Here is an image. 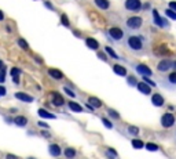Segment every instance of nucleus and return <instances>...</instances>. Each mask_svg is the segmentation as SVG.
Masks as SVG:
<instances>
[{
	"label": "nucleus",
	"instance_id": "nucleus-40",
	"mask_svg": "<svg viewBox=\"0 0 176 159\" xmlns=\"http://www.w3.org/2000/svg\"><path fill=\"white\" fill-rule=\"evenodd\" d=\"M6 159H20L17 155H12V154H7L6 155Z\"/></svg>",
	"mask_w": 176,
	"mask_h": 159
},
{
	"label": "nucleus",
	"instance_id": "nucleus-51",
	"mask_svg": "<svg viewBox=\"0 0 176 159\" xmlns=\"http://www.w3.org/2000/svg\"><path fill=\"white\" fill-rule=\"evenodd\" d=\"M74 33V36H77V37H80V32H73Z\"/></svg>",
	"mask_w": 176,
	"mask_h": 159
},
{
	"label": "nucleus",
	"instance_id": "nucleus-45",
	"mask_svg": "<svg viewBox=\"0 0 176 159\" xmlns=\"http://www.w3.org/2000/svg\"><path fill=\"white\" fill-rule=\"evenodd\" d=\"M39 126L44 127V129H48V125H47V123H44V122H39Z\"/></svg>",
	"mask_w": 176,
	"mask_h": 159
},
{
	"label": "nucleus",
	"instance_id": "nucleus-20",
	"mask_svg": "<svg viewBox=\"0 0 176 159\" xmlns=\"http://www.w3.org/2000/svg\"><path fill=\"white\" fill-rule=\"evenodd\" d=\"M14 123H15L17 126L24 127V126H26V125H28V118H25V116H22V115L15 116V118H14Z\"/></svg>",
	"mask_w": 176,
	"mask_h": 159
},
{
	"label": "nucleus",
	"instance_id": "nucleus-26",
	"mask_svg": "<svg viewBox=\"0 0 176 159\" xmlns=\"http://www.w3.org/2000/svg\"><path fill=\"white\" fill-rule=\"evenodd\" d=\"M145 147H146L147 151H150V152H156V151H158V145H157V144H153V142H147Z\"/></svg>",
	"mask_w": 176,
	"mask_h": 159
},
{
	"label": "nucleus",
	"instance_id": "nucleus-11",
	"mask_svg": "<svg viewBox=\"0 0 176 159\" xmlns=\"http://www.w3.org/2000/svg\"><path fill=\"white\" fill-rule=\"evenodd\" d=\"M15 98H18L20 101H24V103H32L33 101V97L32 95H28L26 93H22V91H18V93H15Z\"/></svg>",
	"mask_w": 176,
	"mask_h": 159
},
{
	"label": "nucleus",
	"instance_id": "nucleus-29",
	"mask_svg": "<svg viewBox=\"0 0 176 159\" xmlns=\"http://www.w3.org/2000/svg\"><path fill=\"white\" fill-rule=\"evenodd\" d=\"M168 82H169L171 84H176V71L168 75Z\"/></svg>",
	"mask_w": 176,
	"mask_h": 159
},
{
	"label": "nucleus",
	"instance_id": "nucleus-37",
	"mask_svg": "<svg viewBox=\"0 0 176 159\" xmlns=\"http://www.w3.org/2000/svg\"><path fill=\"white\" fill-rule=\"evenodd\" d=\"M63 91H65V93H66V94H68V95H69V97H72V98H74V97H76V94H74V93H73V91H72V90H70V89H69V87H65V89H63Z\"/></svg>",
	"mask_w": 176,
	"mask_h": 159
},
{
	"label": "nucleus",
	"instance_id": "nucleus-25",
	"mask_svg": "<svg viewBox=\"0 0 176 159\" xmlns=\"http://www.w3.org/2000/svg\"><path fill=\"white\" fill-rule=\"evenodd\" d=\"M132 147L135 149H140V148L145 147V142H143L142 140H139V138H135V140H132Z\"/></svg>",
	"mask_w": 176,
	"mask_h": 159
},
{
	"label": "nucleus",
	"instance_id": "nucleus-53",
	"mask_svg": "<svg viewBox=\"0 0 176 159\" xmlns=\"http://www.w3.org/2000/svg\"><path fill=\"white\" fill-rule=\"evenodd\" d=\"M87 108H88V109H89V111H94V108H92L91 105H88V104H87Z\"/></svg>",
	"mask_w": 176,
	"mask_h": 159
},
{
	"label": "nucleus",
	"instance_id": "nucleus-17",
	"mask_svg": "<svg viewBox=\"0 0 176 159\" xmlns=\"http://www.w3.org/2000/svg\"><path fill=\"white\" fill-rule=\"evenodd\" d=\"M87 104H88V105H91L94 109H97V108H101L102 107V101L99 100V98H97V97H89Z\"/></svg>",
	"mask_w": 176,
	"mask_h": 159
},
{
	"label": "nucleus",
	"instance_id": "nucleus-18",
	"mask_svg": "<svg viewBox=\"0 0 176 159\" xmlns=\"http://www.w3.org/2000/svg\"><path fill=\"white\" fill-rule=\"evenodd\" d=\"M48 75L51 76V78L56 79V80H59V79L63 78V74L59 71V69H55V68H50L48 69Z\"/></svg>",
	"mask_w": 176,
	"mask_h": 159
},
{
	"label": "nucleus",
	"instance_id": "nucleus-23",
	"mask_svg": "<svg viewBox=\"0 0 176 159\" xmlns=\"http://www.w3.org/2000/svg\"><path fill=\"white\" fill-rule=\"evenodd\" d=\"M39 115L41 118H44V119H55V115L54 113H51L48 112V111H46V109H39Z\"/></svg>",
	"mask_w": 176,
	"mask_h": 159
},
{
	"label": "nucleus",
	"instance_id": "nucleus-43",
	"mask_svg": "<svg viewBox=\"0 0 176 159\" xmlns=\"http://www.w3.org/2000/svg\"><path fill=\"white\" fill-rule=\"evenodd\" d=\"M107 151H109V152H110V154H111V155H114V157H117V152H116V151H114V149H113V148H107Z\"/></svg>",
	"mask_w": 176,
	"mask_h": 159
},
{
	"label": "nucleus",
	"instance_id": "nucleus-27",
	"mask_svg": "<svg viewBox=\"0 0 176 159\" xmlns=\"http://www.w3.org/2000/svg\"><path fill=\"white\" fill-rule=\"evenodd\" d=\"M139 127H136V126H128V133H129L131 136H138L139 134Z\"/></svg>",
	"mask_w": 176,
	"mask_h": 159
},
{
	"label": "nucleus",
	"instance_id": "nucleus-30",
	"mask_svg": "<svg viewBox=\"0 0 176 159\" xmlns=\"http://www.w3.org/2000/svg\"><path fill=\"white\" fill-rule=\"evenodd\" d=\"M61 22H62L63 26H69V25H70V22H69V20H68V15H66V14H62V15H61Z\"/></svg>",
	"mask_w": 176,
	"mask_h": 159
},
{
	"label": "nucleus",
	"instance_id": "nucleus-39",
	"mask_svg": "<svg viewBox=\"0 0 176 159\" xmlns=\"http://www.w3.org/2000/svg\"><path fill=\"white\" fill-rule=\"evenodd\" d=\"M4 80H6V72L0 71V83H4Z\"/></svg>",
	"mask_w": 176,
	"mask_h": 159
},
{
	"label": "nucleus",
	"instance_id": "nucleus-34",
	"mask_svg": "<svg viewBox=\"0 0 176 159\" xmlns=\"http://www.w3.org/2000/svg\"><path fill=\"white\" fill-rule=\"evenodd\" d=\"M165 15H166V17H169L171 20H175V21H176V12L171 11L169 8H168V10H165Z\"/></svg>",
	"mask_w": 176,
	"mask_h": 159
},
{
	"label": "nucleus",
	"instance_id": "nucleus-16",
	"mask_svg": "<svg viewBox=\"0 0 176 159\" xmlns=\"http://www.w3.org/2000/svg\"><path fill=\"white\" fill-rule=\"evenodd\" d=\"M48 151H50V155H52V157H59L62 149H61L58 144H51L48 147Z\"/></svg>",
	"mask_w": 176,
	"mask_h": 159
},
{
	"label": "nucleus",
	"instance_id": "nucleus-46",
	"mask_svg": "<svg viewBox=\"0 0 176 159\" xmlns=\"http://www.w3.org/2000/svg\"><path fill=\"white\" fill-rule=\"evenodd\" d=\"M46 6H47V8H50V10H54V7H52V4H51L50 2H46Z\"/></svg>",
	"mask_w": 176,
	"mask_h": 159
},
{
	"label": "nucleus",
	"instance_id": "nucleus-15",
	"mask_svg": "<svg viewBox=\"0 0 176 159\" xmlns=\"http://www.w3.org/2000/svg\"><path fill=\"white\" fill-rule=\"evenodd\" d=\"M169 54V50H168V47L165 46V44H161V46H158L157 49L154 50V55H158V57H161V55H168Z\"/></svg>",
	"mask_w": 176,
	"mask_h": 159
},
{
	"label": "nucleus",
	"instance_id": "nucleus-5",
	"mask_svg": "<svg viewBox=\"0 0 176 159\" xmlns=\"http://www.w3.org/2000/svg\"><path fill=\"white\" fill-rule=\"evenodd\" d=\"M153 22H154V25H157V26H160V28H168L169 26L168 21H166L165 18H162L157 10H153Z\"/></svg>",
	"mask_w": 176,
	"mask_h": 159
},
{
	"label": "nucleus",
	"instance_id": "nucleus-38",
	"mask_svg": "<svg viewBox=\"0 0 176 159\" xmlns=\"http://www.w3.org/2000/svg\"><path fill=\"white\" fill-rule=\"evenodd\" d=\"M168 7H169V10H171V11L176 12V2H169L168 3Z\"/></svg>",
	"mask_w": 176,
	"mask_h": 159
},
{
	"label": "nucleus",
	"instance_id": "nucleus-22",
	"mask_svg": "<svg viewBox=\"0 0 176 159\" xmlns=\"http://www.w3.org/2000/svg\"><path fill=\"white\" fill-rule=\"evenodd\" d=\"M63 154H65V157L68 158V159H73L76 157V155H77V151H76L74 148H66L65 151H63Z\"/></svg>",
	"mask_w": 176,
	"mask_h": 159
},
{
	"label": "nucleus",
	"instance_id": "nucleus-4",
	"mask_svg": "<svg viewBox=\"0 0 176 159\" xmlns=\"http://www.w3.org/2000/svg\"><path fill=\"white\" fill-rule=\"evenodd\" d=\"M124 7L128 11H139L142 10V2L140 0H125Z\"/></svg>",
	"mask_w": 176,
	"mask_h": 159
},
{
	"label": "nucleus",
	"instance_id": "nucleus-21",
	"mask_svg": "<svg viewBox=\"0 0 176 159\" xmlns=\"http://www.w3.org/2000/svg\"><path fill=\"white\" fill-rule=\"evenodd\" d=\"M68 107H69L70 111H73V112H83V107L80 105L79 103H74V101L68 103Z\"/></svg>",
	"mask_w": 176,
	"mask_h": 159
},
{
	"label": "nucleus",
	"instance_id": "nucleus-35",
	"mask_svg": "<svg viewBox=\"0 0 176 159\" xmlns=\"http://www.w3.org/2000/svg\"><path fill=\"white\" fill-rule=\"evenodd\" d=\"M102 123H103L107 129H113V123H111L109 119H106V118H102Z\"/></svg>",
	"mask_w": 176,
	"mask_h": 159
},
{
	"label": "nucleus",
	"instance_id": "nucleus-48",
	"mask_svg": "<svg viewBox=\"0 0 176 159\" xmlns=\"http://www.w3.org/2000/svg\"><path fill=\"white\" fill-rule=\"evenodd\" d=\"M4 20V14H3V11H0V21Z\"/></svg>",
	"mask_w": 176,
	"mask_h": 159
},
{
	"label": "nucleus",
	"instance_id": "nucleus-6",
	"mask_svg": "<svg viewBox=\"0 0 176 159\" xmlns=\"http://www.w3.org/2000/svg\"><path fill=\"white\" fill-rule=\"evenodd\" d=\"M175 125V116L172 115L171 112L168 113H164L161 116V126L162 127H172Z\"/></svg>",
	"mask_w": 176,
	"mask_h": 159
},
{
	"label": "nucleus",
	"instance_id": "nucleus-41",
	"mask_svg": "<svg viewBox=\"0 0 176 159\" xmlns=\"http://www.w3.org/2000/svg\"><path fill=\"white\" fill-rule=\"evenodd\" d=\"M6 93H7V90H6V87H3V86H0V97H2V95H6Z\"/></svg>",
	"mask_w": 176,
	"mask_h": 159
},
{
	"label": "nucleus",
	"instance_id": "nucleus-44",
	"mask_svg": "<svg viewBox=\"0 0 176 159\" xmlns=\"http://www.w3.org/2000/svg\"><path fill=\"white\" fill-rule=\"evenodd\" d=\"M106 157H107L109 159H116V157H114V155H111L109 151H106Z\"/></svg>",
	"mask_w": 176,
	"mask_h": 159
},
{
	"label": "nucleus",
	"instance_id": "nucleus-8",
	"mask_svg": "<svg viewBox=\"0 0 176 159\" xmlns=\"http://www.w3.org/2000/svg\"><path fill=\"white\" fill-rule=\"evenodd\" d=\"M171 68H172V61L168 58L161 60V61L158 62V65H157V69H158L160 72H168Z\"/></svg>",
	"mask_w": 176,
	"mask_h": 159
},
{
	"label": "nucleus",
	"instance_id": "nucleus-12",
	"mask_svg": "<svg viewBox=\"0 0 176 159\" xmlns=\"http://www.w3.org/2000/svg\"><path fill=\"white\" fill-rule=\"evenodd\" d=\"M51 95H52V104H54L55 107H62L63 104H65V100H63V97H62L61 94L52 93Z\"/></svg>",
	"mask_w": 176,
	"mask_h": 159
},
{
	"label": "nucleus",
	"instance_id": "nucleus-32",
	"mask_svg": "<svg viewBox=\"0 0 176 159\" xmlns=\"http://www.w3.org/2000/svg\"><path fill=\"white\" fill-rule=\"evenodd\" d=\"M127 82H128V84H129V86H136L138 84V80H136L135 76H128Z\"/></svg>",
	"mask_w": 176,
	"mask_h": 159
},
{
	"label": "nucleus",
	"instance_id": "nucleus-50",
	"mask_svg": "<svg viewBox=\"0 0 176 159\" xmlns=\"http://www.w3.org/2000/svg\"><path fill=\"white\" fill-rule=\"evenodd\" d=\"M150 7V4H149V3H146V4H145V7H143V8H145V10H147V8H149Z\"/></svg>",
	"mask_w": 176,
	"mask_h": 159
},
{
	"label": "nucleus",
	"instance_id": "nucleus-28",
	"mask_svg": "<svg viewBox=\"0 0 176 159\" xmlns=\"http://www.w3.org/2000/svg\"><path fill=\"white\" fill-rule=\"evenodd\" d=\"M107 115L110 118H113V119H120V113H118L117 111H114V109H110V108L107 109Z\"/></svg>",
	"mask_w": 176,
	"mask_h": 159
},
{
	"label": "nucleus",
	"instance_id": "nucleus-47",
	"mask_svg": "<svg viewBox=\"0 0 176 159\" xmlns=\"http://www.w3.org/2000/svg\"><path fill=\"white\" fill-rule=\"evenodd\" d=\"M0 69H2V71H6V66H4V64H3L2 61H0Z\"/></svg>",
	"mask_w": 176,
	"mask_h": 159
},
{
	"label": "nucleus",
	"instance_id": "nucleus-36",
	"mask_svg": "<svg viewBox=\"0 0 176 159\" xmlns=\"http://www.w3.org/2000/svg\"><path fill=\"white\" fill-rule=\"evenodd\" d=\"M21 74V69H18V68H12L11 69V75H12V78H18Z\"/></svg>",
	"mask_w": 176,
	"mask_h": 159
},
{
	"label": "nucleus",
	"instance_id": "nucleus-14",
	"mask_svg": "<svg viewBox=\"0 0 176 159\" xmlns=\"http://www.w3.org/2000/svg\"><path fill=\"white\" fill-rule=\"evenodd\" d=\"M85 44H87V47H89L91 50L99 49V42L97 39H94V37H87V39H85Z\"/></svg>",
	"mask_w": 176,
	"mask_h": 159
},
{
	"label": "nucleus",
	"instance_id": "nucleus-2",
	"mask_svg": "<svg viewBox=\"0 0 176 159\" xmlns=\"http://www.w3.org/2000/svg\"><path fill=\"white\" fill-rule=\"evenodd\" d=\"M125 25L128 29L131 31H138L140 26L143 25V20L140 17H138V15H133V17H129L128 20L125 21Z\"/></svg>",
	"mask_w": 176,
	"mask_h": 159
},
{
	"label": "nucleus",
	"instance_id": "nucleus-31",
	"mask_svg": "<svg viewBox=\"0 0 176 159\" xmlns=\"http://www.w3.org/2000/svg\"><path fill=\"white\" fill-rule=\"evenodd\" d=\"M142 82H145V83H146L147 86H149V87H153V86L156 87V86H157L156 82H153L150 78H145V76H143V80H142Z\"/></svg>",
	"mask_w": 176,
	"mask_h": 159
},
{
	"label": "nucleus",
	"instance_id": "nucleus-3",
	"mask_svg": "<svg viewBox=\"0 0 176 159\" xmlns=\"http://www.w3.org/2000/svg\"><path fill=\"white\" fill-rule=\"evenodd\" d=\"M107 35L110 36L111 40H114V42H120V40L124 39V31L121 29V28H118V26L110 28V29L107 31Z\"/></svg>",
	"mask_w": 176,
	"mask_h": 159
},
{
	"label": "nucleus",
	"instance_id": "nucleus-42",
	"mask_svg": "<svg viewBox=\"0 0 176 159\" xmlns=\"http://www.w3.org/2000/svg\"><path fill=\"white\" fill-rule=\"evenodd\" d=\"M98 57H99V58H101V60H103V61H107L106 55H105L103 53H98Z\"/></svg>",
	"mask_w": 176,
	"mask_h": 159
},
{
	"label": "nucleus",
	"instance_id": "nucleus-10",
	"mask_svg": "<svg viewBox=\"0 0 176 159\" xmlns=\"http://www.w3.org/2000/svg\"><path fill=\"white\" fill-rule=\"evenodd\" d=\"M136 87H138V90H139L140 93H143V94H146V95H150V94H151V89H150L149 86L145 83V82H138Z\"/></svg>",
	"mask_w": 176,
	"mask_h": 159
},
{
	"label": "nucleus",
	"instance_id": "nucleus-13",
	"mask_svg": "<svg viewBox=\"0 0 176 159\" xmlns=\"http://www.w3.org/2000/svg\"><path fill=\"white\" fill-rule=\"evenodd\" d=\"M94 3L99 10H109V7H110V2L109 0H94Z\"/></svg>",
	"mask_w": 176,
	"mask_h": 159
},
{
	"label": "nucleus",
	"instance_id": "nucleus-1",
	"mask_svg": "<svg viewBox=\"0 0 176 159\" xmlns=\"http://www.w3.org/2000/svg\"><path fill=\"white\" fill-rule=\"evenodd\" d=\"M125 46L133 53H145L147 47H149V39L145 35H140V33L129 35L125 39Z\"/></svg>",
	"mask_w": 176,
	"mask_h": 159
},
{
	"label": "nucleus",
	"instance_id": "nucleus-33",
	"mask_svg": "<svg viewBox=\"0 0 176 159\" xmlns=\"http://www.w3.org/2000/svg\"><path fill=\"white\" fill-rule=\"evenodd\" d=\"M18 44H20V47H22L24 50H28V49H29V44L25 42V39H18Z\"/></svg>",
	"mask_w": 176,
	"mask_h": 159
},
{
	"label": "nucleus",
	"instance_id": "nucleus-54",
	"mask_svg": "<svg viewBox=\"0 0 176 159\" xmlns=\"http://www.w3.org/2000/svg\"><path fill=\"white\" fill-rule=\"evenodd\" d=\"M28 159H34V158H28Z\"/></svg>",
	"mask_w": 176,
	"mask_h": 159
},
{
	"label": "nucleus",
	"instance_id": "nucleus-9",
	"mask_svg": "<svg viewBox=\"0 0 176 159\" xmlns=\"http://www.w3.org/2000/svg\"><path fill=\"white\" fill-rule=\"evenodd\" d=\"M151 103H153V105L154 107H162L164 105V103H165V100H164V97H162L161 94L156 93V94L151 95Z\"/></svg>",
	"mask_w": 176,
	"mask_h": 159
},
{
	"label": "nucleus",
	"instance_id": "nucleus-24",
	"mask_svg": "<svg viewBox=\"0 0 176 159\" xmlns=\"http://www.w3.org/2000/svg\"><path fill=\"white\" fill-rule=\"evenodd\" d=\"M105 51H106L109 55L111 57V58H114V60H120V55H118V54H116V51H114V50L111 49L110 46H106V47H105Z\"/></svg>",
	"mask_w": 176,
	"mask_h": 159
},
{
	"label": "nucleus",
	"instance_id": "nucleus-49",
	"mask_svg": "<svg viewBox=\"0 0 176 159\" xmlns=\"http://www.w3.org/2000/svg\"><path fill=\"white\" fill-rule=\"evenodd\" d=\"M172 68H175V71H176V61H172Z\"/></svg>",
	"mask_w": 176,
	"mask_h": 159
},
{
	"label": "nucleus",
	"instance_id": "nucleus-7",
	"mask_svg": "<svg viewBox=\"0 0 176 159\" xmlns=\"http://www.w3.org/2000/svg\"><path fill=\"white\" fill-rule=\"evenodd\" d=\"M135 69H136L138 74L145 76V78H150V76L153 75V71L147 65H145V64H138V65L135 66Z\"/></svg>",
	"mask_w": 176,
	"mask_h": 159
},
{
	"label": "nucleus",
	"instance_id": "nucleus-52",
	"mask_svg": "<svg viewBox=\"0 0 176 159\" xmlns=\"http://www.w3.org/2000/svg\"><path fill=\"white\" fill-rule=\"evenodd\" d=\"M43 136H46V137H50V134L47 132H43Z\"/></svg>",
	"mask_w": 176,
	"mask_h": 159
},
{
	"label": "nucleus",
	"instance_id": "nucleus-19",
	"mask_svg": "<svg viewBox=\"0 0 176 159\" xmlns=\"http://www.w3.org/2000/svg\"><path fill=\"white\" fill-rule=\"evenodd\" d=\"M113 71H114V74L118 75V76H127V69L124 68V66H121L120 64L113 65Z\"/></svg>",
	"mask_w": 176,
	"mask_h": 159
}]
</instances>
